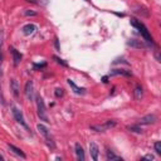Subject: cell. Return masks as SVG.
Wrapping results in <instances>:
<instances>
[{"label": "cell", "mask_w": 161, "mask_h": 161, "mask_svg": "<svg viewBox=\"0 0 161 161\" xmlns=\"http://www.w3.org/2000/svg\"><path fill=\"white\" fill-rule=\"evenodd\" d=\"M131 25L133 26V28H136L140 33H141V35L143 36V39L147 42V43H152V36H151V34L148 33V30H147V28L143 25V23H141L140 20H137L136 18H131Z\"/></svg>", "instance_id": "cell-1"}, {"label": "cell", "mask_w": 161, "mask_h": 161, "mask_svg": "<svg viewBox=\"0 0 161 161\" xmlns=\"http://www.w3.org/2000/svg\"><path fill=\"white\" fill-rule=\"evenodd\" d=\"M36 109H38V116L42 121L49 123V118H48V114H47V111H45V104H44V101L40 96H36Z\"/></svg>", "instance_id": "cell-2"}, {"label": "cell", "mask_w": 161, "mask_h": 161, "mask_svg": "<svg viewBox=\"0 0 161 161\" xmlns=\"http://www.w3.org/2000/svg\"><path fill=\"white\" fill-rule=\"evenodd\" d=\"M36 128H38V131L44 136V138H45V141H47V145L50 147V148H54L55 147V143H54V141H53V138L50 137V133H49V130H48V127H45L44 125H42V123H39L38 126H36Z\"/></svg>", "instance_id": "cell-3"}, {"label": "cell", "mask_w": 161, "mask_h": 161, "mask_svg": "<svg viewBox=\"0 0 161 161\" xmlns=\"http://www.w3.org/2000/svg\"><path fill=\"white\" fill-rule=\"evenodd\" d=\"M114 126H116V122L114 121H106L102 125H92L91 126V130H93L96 132H103V131H107V130H109V128H112Z\"/></svg>", "instance_id": "cell-4"}, {"label": "cell", "mask_w": 161, "mask_h": 161, "mask_svg": "<svg viewBox=\"0 0 161 161\" xmlns=\"http://www.w3.org/2000/svg\"><path fill=\"white\" fill-rule=\"evenodd\" d=\"M13 116H14V118L16 119L18 123H20L23 127H25V128L29 131V127H28V125H26V122H25V119H24V116H23V113H21V111H20L19 108L13 107Z\"/></svg>", "instance_id": "cell-5"}, {"label": "cell", "mask_w": 161, "mask_h": 161, "mask_svg": "<svg viewBox=\"0 0 161 161\" xmlns=\"http://www.w3.org/2000/svg\"><path fill=\"white\" fill-rule=\"evenodd\" d=\"M10 49V52H11V55H13V60H14V65L15 67H18L19 65V63L21 62V59H23V55L20 54V52H18L14 47H10L9 48Z\"/></svg>", "instance_id": "cell-6"}, {"label": "cell", "mask_w": 161, "mask_h": 161, "mask_svg": "<svg viewBox=\"0 0 161 161\" xmlns=\"http://www.w3.org/2000/svg\"><path fill=\"white\" fill-rule=\"evenodd\" d=\"M34 89V84H33V80H28L25 83V88H24V93H25V97L28 99H31L33 98V91Z\"/></svg>", "instance_id": "cell-7"}, {"label": "cell", "mask_w": 161, "mask_h": 161, "mask_svg": "<svg viewBox=\"0 0 161 161\" xmlns=\"http://www.w3.org/2000/svg\"><path fill=\"white\" fill-rule=\"evenodd\" d=\"M98 152H99L98 146H97L94 142H91V143H89V155H91V157H92L94 161L98 160Z\"/></svg>", "instance_id": "cell-8"}, {"label": "cell", "mask_w": 161, "mask_h": 161, "mask_svg": "<svg viewBox=\"0 0 161 161\" xmlns=\"http://www.w3.org/2000/svg\"><path fill=\"white\" fill-rule=\"evenodd\" d=\"M10 91H11V93H13V96H14L15 98L19 97V91H20V88H19V84H18L16 79H14V78L10 80Z\"/></svg>", "instance_id": "cell-9"}, {"label": "cell", "mask_w": 161, "mask_h": 161, "mask_svg": "<svg viewBox=\"0 0 161 161\" xmlns=\"http://www.w3.org/2000/svg\"><path fill=\"white\" fill-rule=\"evenodd\" d=\"M74 151H75L77 158H78L79 161H84V160H86V156H84V150H83V147H82L79 143H75V146H74Z\"/></svg>", "instance_id": "cell-10"}, {"label": "cell", "mask_w": 161, "mask_h": 161, "mask_svg": "<svg viewBox=\"0 0 161 161\" xmlns=\"http://www.w3.org/2000/svg\"><path fill=\"white\" fill-rule=\"evenodd\" d=\"M21 30H23V34H24V35H31V34L35 33L36 25H34V24H26V25L23 26Z\"/></svg>", "instance_id": "cell-11"}, {"label": "cell", "mask_w": 161, "mask_h": 161, "mask_svg": "<svg viewBox=\"0 0 161 161\" xmlns=\"http://www.w3.org/2000/svg\"><path fill=\"white\" fill-rule=\"evenodd\" d=\"M68 84L70 86V88L73 89V92L74 93H77V94H84L86 93V89L84 88H82V87H78L72 79H68Z\"/></svg>", "instance_id": "cell-12"}, {"label": "cell", "mask_w": 161, "mask_h": 161, "mask_svg": "<svg viewBox=\"0 0 161 161\" xmlns=\"http://www.w3.org/2000/svg\"><path fill=\"white\" fill-rule=\"evenodd\" d=\"M155 121H156V116L155 114H147V116H143L140 119V125H151Z\"/></svg>", "instance_id": "cell-13"}, {"label": "cell", "mask_w": 161, "mask_h": 161, "mask_svg": "<svg viewBox=\"0 0 161 161\" xmlns=\"http://www.w3.org/2000/svg\"><path fill=\"white\" fill-rule=\"evenodd\" d=\"M8 147H9V150H10V151H13L15 155L20 156L21 158H25V157H26V155H25V153H24L19 147H16V146H14V145H11V143H9V145H8Z\"/></svg>", "instance_id": "cell-14"}, {"label": "cell", "mask_w": 161, "mask_h": 161, "mask_svg": "<svg viewBox=\"0 0 161 161\" xmlns=\"http://www.w3.org/2000/svg\"><path fill=\"white\" fill-rule=\"evenodd\" d=\"M106 157H107V160H111V161H113V160H114V161H122V157H121V156L113 153V152L109 151V150L106 151Z\"/></svg>", "instance_id": "cell-15"}, {"label": "cell", "mask_w": 161, "mask_h": 161, "mask_svg": "<svg viewBox=\"0 0 161 161\" xmlns=\"http://www.w3.org/2000/svg\"><path fill=\"white\" fill-rule=\"evenodd\" d=\"M111 74H112V75L122 74V75H127V77H130V75H131V72H130V70H126V69H113V70L111 72Z\"/></svg>", "instance_id": "cell-16"}, {"label": "cell", "mask_w": 161, "mask_h": 161, "mask_svg": "<svg viewBox=\"0 0 161 161\" xmlns=\"http://www.w3.org/2000/svg\"><path fill=\"white\" fill-rule=\"evenodd\" d=\"M142 93H143V91H142V87H141V86H136V87H135V91H133L135 98H136V99H141V97H142Z\"/></svg>", "instance_id": "cell-17"}, {"label": "cell", "mask_w": 161, "mask_h": 161, "mask_svg": "<svg viewBox=\"0 0 161 161\" xmlns=\"http://www.w3.org/2000/svg\"><path fill=\"white\" fill-rule=\"evenodd\" d=\"M127 130L130 132H135V133H141L142 132V128L138 126V125H131V126H127Z\"/></svg>", "instance_id": "cell-18"}, {"label": "cell", "mask_w": 161, "mask_h": 161, "mask_svg": "<svg viewBox=\"0 0 161 161\" xmlns=\"http://www.w3.org/2000/svg\"><path fill=\"white\" fill-rule=\"evenodd\" d=\"M153 147H155L156 153L161 155V142H160V141H156V142H155V145H153Z\"/></svg>", "instance_id": "cell-19"}, {"label": "cell", "mask_w": 161, "mask_h": 161, "mask_svg": "<svg viewBox=\"0 0 161 161\" xmlns=\"http://www.w3.org/2000/svg\"><path fill=\"white\" fill-rule=\"evenodd\" d=\"M54 94H55V97H62V96L64 94V92H63L62 88H57L55 92H54Z\"/></svg>", "instance_id": "cell-20"}, {"label": "cell", "mask_w": 161, "mask_h": 161, "mask_svg": "<svg viewBox=\"0 0 161 161\" xmlns=\"http://www.w3.org/2000/svg\"><path fill=\"white\" fill-rule=\"evenodd\" d=\"M54 59H55V62H57V63H59V64H62V65H64V67H67V63H65V62H63V59H60L59 57H57V55H54Z\"/></svg>", "instance_id": "cell-21"}, {"label": "cell", "mask_w": 161, "mask_h": 161, "mask_svg": "<svg viewBox=\"0 0 161 161\" xmlns=\"http://www.w3.org/2000/svg\"><path fill=\"white\" fill-rule=\"evenodd\" d=\"M142 160H153V156L152 155H146L142 157Z\"/></svg>", "instance_id": "cell-22"}, {"label": "cell", "mask_w": 161, "mask_h": 161, "mask_svg": "<svg viewBox=\"0 0 161 161\" xmlns=\"http://www.w3.org/2000/svg\"><path fill=\"white\" fill-rule=\"evenodd\" d=\"M45 67V63H42V64H34V68H43Z\"/></svg>", "instance_id": "cell-23"}, {"label": "cell", "mask_w": 161, "mask_h": 161, "mask_svg": "<svg viewBox=\"0 0 161 161\" xmlns=\"http://www.w3.org/2000/svg\"><path fill=\"white\" fill-rule=\"evenodd\" d=\"M25 13V15H35V11H29V10H26V11H24Z\"/></svg>", "instance_id": "cell-24"}, {"label": "cell", "mask_w": 161, "mask_h": 161, "mask_svg": "<svg viewBox=\"0 0 161 161\" xmlns=\"http://www.w3.org/2000/svg\"><path fill=\"white\" fill-rule=\"evenodd\" d=\"M1 43H3V40H1V36H0V64H1Z\"/></svg>", "instance_id": "cell-25"}, {"label": "cell", "mask_w": 161, "mask_h": 161, "mask_svg": "<svg viewBox=\"0 0 161 161\" xmlns=\"http://www.w3.org/2000/svg\"><path fill=\"white\" fill-rule=\"evenodd\" d=\"M54 44H55V48H57V50H59V44H58V39H57V38H55V43H54Z\"/></svg>", "instance_id": "cell-26"}, {"label": "cell", "mask_w": 161, "mask_h": 161, "mask_svg": "<svg viewBox=\"0 0 161 161\" xmlns=\"http://www.w3.org/2000/svg\"><path fill=\"white\" fill-rule=\"evenodd\" d=\"M0 160H3V156H0Z\"/></svg>", "instance_id": "cell-27"}]
</instances>
